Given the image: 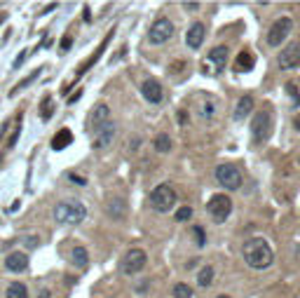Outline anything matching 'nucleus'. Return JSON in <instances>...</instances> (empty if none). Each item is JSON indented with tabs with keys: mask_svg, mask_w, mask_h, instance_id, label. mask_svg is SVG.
Instances as JSON below:
<instances>
[{
	"mask_svg": "<svg viewBox=\"0 0 300 298\" xmlns=\"http://www.w3.org/2000/svg\"><path fill=\"white\" fill-rule=\"evenodd\" d=\"M253 110V99L251 96H242L239 101H237V108H235V120L239 122V120H244L248 113Z\"/></svg>",
	"mask_w": 300,
	"mask_h": 298,
	"instance_id": "6ab92c4d",
	"label": "nucleus"
},
{
	"mask_svg": "<svg viewBox=\"0 0 300 298\" xmlns=\"http://www.w3.org/2000/svg\"><path fill=\"white\" fill-rule=\"evenodd\" d=\"M150 204H153L155 211H169L171 207L176 204V193H174V188L167 186V183L153 188V193H150Z\"/></svg>",
	"mask_w": 300,
	"mask_h": 298,
	"instance_id": "20e7f679",
	"label": "nucleus"
},
{
	"mask_svg": "<svg viewBox=\"0 0 300 298\" xmlns=\"http://www.w3.org/2000/svg\"><path fill=\"white\" fill-rule=\"evenodd\" d=\"M113 136H115V122H113V120H108V122L104 124V127H101V129H99V132L94 134V148L108 146V143L113 141Z\"/></svg>",
	"mask_w": 300,
	"mask_h": 298,
	"instance_id": "4468645a",
	"label": "nucleus"
},
{
	"mask_svg": "<svg viewBox=\"0 0 300 298\" xmlns=\"http://www.w3.org/2000/svg\"><path fill=\"white\" fill-rule=\"evenodd\" d=\"M106 211H108L110 218H122L124 211H127V207H124V202H122L120 197H113V200L108 202V207H106Z\"/></svg>",
	"mask_w": 300,
	"mask_h": 298,
	"instance_id": "4be33fe9",
	"label": "nucleus"
},
{
	"mask_svg": "<svg viewBox=\"0 0 300 298\" xmlns=\"http://www.w3.org/2000/svg\"><path fill=\"white\" fill-rule=\"evenodd\" d=\"M291 28H293V21H291L288 17L277 19V21L272 24V28H270V33H267V45H270V47L282 45V42H284V38L291 33Z\"/></svg>",
	"mask_w": 300,
	"mask_h": 298,
	"instance_id": "1a4fd4ad",
	"label": "nucleus"
},
{
	"mask_svg": "<svg viewBox=\"0 0 300 298\" xmlns=\"http://www.w3.org/2000/svg\"><path fill=\"white\" fill-rule=\"evenodd\" d=\"M54 218L59 223H68V226H78L87 218V209L80 200H66L54 207Z\"/></svg>",
	"mask_w": 300,
	"mask_h": 298,
	"instance_id": "f03ea898",
	"label": "nucleus"
},
{
	"mask_svg": "<svg viewBox=\"0 0 300 298\" xmlns=\"http://www.w3.org/2000/svg\"><path fill=\"white\" fill-rule=\"evenodd\" d=\"M197 282H199V286H209L211 282H213V268H211V265H204V268L199 270V275H197Z\"/></svg>",
	"mask_w": 300,
	"mask_h": 298,
	"instance_id": "393cba45",
	"label": "nucleus"
},
{
	"mask_svg": "<svg viewBox=\"0 0 300 298\" xmlns=\"http://www.w3.org/2000/svg\"><path fill=\"white\" fill-rule=\"evenodd\" d=\"M50 45H52V38H50V35H47V38H45V40L40 42V47H38V50H45V47H50Z\"/></svg>",
	"mask_w": 300,
	"mask_h": 298,
	"instance_id": "e433bc0d",
	"label": "nucleus"
},
{
	"mask_svg": "<svg viewBox=\"0 0 300 298\" xmlns=\"http://www.w3.org/2000/svg\"><path fill=\"white\" fill-rule=\"evenodd\" d=\"M71 143H73V132H71V129H59L52 139L54 150H64V148H68Z\"/></svg>",
	"mask_w": 300,
	"mask_h": 298,
	"instance_id": "a211bd4d",
	"label": "nucleus"
},
{
	"mask_svg": "<svg viewBox=\"0 0 300 298\" xmlns=\"http://www.w3.org/2000/svg\"><path fill=\"white\" fill-rule=\"evenodd\" d=\"M110 38H113V31H110V33H108V38H106V40L101 42V47H99V50H96V52H94V54L89 56V61H85V64H82V66L78 68V75H82V73H85V70H89V68L94 66V64H96V61H99V56L104 54L106 45H108V42H110Z\"/></svg>",
	"mask_w": 300,
	"mask_h": 298,
	"instance_id": "412c9836",
	"label": "nucleus"
},
{
	"mask_svg": "<svg viewBox=\"0 0 300 298\" xmlns=\"http://www.w3.org/2000/svg\"><path fill=\"white\" fill-rule=\"evenodd\" d=\"M204 35H207V31H204V24H193V26L188 28V35H185V42H188V47L190 50H199L202 47V42H204Z\"/></svg>",
	"mask_w": 300,
	"mask_h": 298,
	"instance_id": "ddd939ff",
	"label": "nucleus"
},
{
	"mask_svg": "<svg viewBox=\"0 0 300 298\" xmlns=\"http://www.w3.org/2000/svg\"><path fill=\"white\" fill-rule=\"evenodd\" d=\"M174 35V24H171L167 17H159L155 24L150 26V33H148V38L153 45H162V42H167Z\"/></svg>",
	"mask_w": 300,
	"mask_h": 298,
	"instance_id": "6e6552de",
	"label": "nucleus"
},
{
	"mask_svg": "<svg viewBox=\"0 0 300 298\" xmlns=\"http://www.w3.org/2000/svg\"><path fill=\"white\" fill-rule=\"evenodd\" d=\"M286 92L293 96V104H296V106H300V92H298V87L288 82V85H286Z\"/></svg>",
	"mask_w": 300,
	"mask_h": 298,
	"instance_id": "473e14b6",
	"label": "nucleus"
},
{
	"mask_svg": "<svg viewBox=\"0 0 300 298\" xmlns=\"http://www.w3.org/2000/svg\"><path fill=\"white\" fill-rule=\"evenodd\" d=\"M197 118L202 122H211L216 118V101L213 99H204L202 104H197Z\"/></svg>",
	"mask_w": 300,
	"mask_h": 298,
	"instance_id": "f3484780",
	"label": "nucleus"
},
{
	"mask_svg": "<svg viewBox=\"0 0 300 298\" xmlns=\"http://www.w3.org/2000/svg\"><path fill=\"white\" fill-rule=\"evenodd\" d=\"M38 298H52V291H45V289H42L38 294Z\"/></svg>",
	"mask_w": 300,
	"mask_h": 298,
	"instance_id": "58836bf2",
	"label": "nucleus"
},
{
	"mask_svg": "<svg viewBox=\"0 0 300 298\" xmlns=\"http://www.w3.org/2000/svg\"><path fill=\"white\" fill-rule=\"evenodd\" d=\"M141 94L150 101V104H159L162 99H164V92H162V85L157 80H145L141 85Z\"/></svg>",
	"mask_w": 300,
	"mask_h": 298,
	"instance_id": "f8f14e48",
	"label": "nucleus"
},
{
	"mask_svg": "<svg viewBox=\"0 0 300 298\" xmlns=\"http://www.w3.org/2000/svg\"><path fill=\"white\" fill-rule=\"evenodd\" d=\"M145 261L148 258H145L143 249H129L122 258V263H120V270H122V275H136V272L143 270Z\"/></svg>",
	"mask_w": 300,
	"mask_h": 298,
	"instance_id": "0eeeda50",
	"label": "nucleus"
},
{
	"mask_svg": "<svg viewBox=\"0 0 300 298\" xmlns=\"http://www.w3.org/2000/svg\"><path fill=\"white\" fill-rule=\"evenodd\" d=\"M5 298H28V289L21 282H12L5 291Z\"/></svg>",
	"mask_w": 300,
	"mask_h": 298,
	"instance_id": "5701e85b",
	"label": "nucleus"
},
{
	"mask_svg": "<svg viewBox=\"0 0 300 298\" xmlns=\"http://www.w3.org/2000/svg\"><path fill=\"white\" fill-rule=\"evenodd\" d=\"M40 75V68H35V70H33V73H31V75H28V78H24V80L19 82V85H17V87H14V89H10V96H14L17 94V92H21V89H24V87H28V85H31V82L35 80V78H38Z\"/></svg>",
	"mask_w": 300,
	"mask_h": 298,
	"instance_id": "bb28decb",
	"label": "nucleus"
},
{
	"mask_svg": "<svg viewBox=\"0 0 300 298\" xmlns=\"http://www.w3.org/2000/svg\"><path fill=\"white\" fill-rule=\"evenodd\" d=\"M300 66V42H293L288 45L286 50H282L279 54V68L282 70H291V68Z\"/></svg>",
	"mask_w": 300,
	"mask_h": 298,
	"instance_id": "9d476101",
	"label": "nucleus"
},
{
	"mask_svg": "<svg viewBox=\"0 0 300 298\" xmlns=\"http://www.w3.org/2000/svg\"><path fill=\"white\" fill-rule=\"evenodd\" d=\"M293 124H296V129H298V132H300V115H298V118H296V120H293Z\"/></svg>",
	"mask_w": 300,
	"mask_h": 298,
	"instance_id": "ea45409f",
	"label": "nucleus"
},
{
	"mask_svg": "<svg viewBox=\"0 0 300 298\" xmlns=\"http://www.w3.org/2000/svg\"><path fill=\"white\" fill-rule=\"evenodd\" d=\"M5 19H7V14H5V12H0V24H5Z\"/></svg>",
	"mask_w": 300,
	"mask_h": 298,
	"instance_id": "a19ab883",
	"label": "nucleus"
},
{
	"mask_svg": "<svg viewBox=\"0 0 300 298\" xmlns=\"http://www.w3.org/2000/svg\"><path fill=\"white\" fill-rule=\"evenodd\" d=\"M26 56H28V50H24V52H21V54L17 56V59H14V68H19V66H21V64H24V61H26Z\"/></svg>",
	"mask_w": 300,
	"mask_h": 298,
	"instance_id": "f704fd0d",
	"label": "nucleus"
},
{
	"mask_svg": "<svg viewBox=\"0 0 300 298\" xmlns=\"http://www.w3.org/2000/svg\"><path fill=\"white\" fill-rule=\"evenodd\" d=\"M52 113H54L52 99H50V96H45V99H42V106H40V118H42V120H50V118H52Z\"/></svg>",
	"mask_w": 300,
	"mask_h": 298,
	"instance_id": "cd10ccee",
	"label": "nucleus"
},
{
	"mask_svg": "<svg viewBox=\"0 0 300 298\" xmlns=\"http://www.w3.org/2000/svg\"><path fill=\"white\" fill-rule=\"evenodd\" d=\"M68 178H71L73 183H78V186H87V178L78 176V174H68Z\"/></svg>",
	"mask_w": 300,
	"mask_h": 298,
	"instance_id": "c9c22d12",
	"label": "nucleus"
},
{
	"mask_svg": "<svg viewBox=\"0 0 300 298\" xmlns=\"http://www.w3.org/2000/svg\"><path fill=\"white\" fill-rule=\"evenodd\" d=\"M190 216H193V209H190V207H181V209L176 211V221H188Z\"/></svg>",
	"mask_w": 300,
	"mask_h": 298,
	"instance_id": "2f4dec72",
	"label": "nucleus"
},
{
	"mask_svg": "<svg viewBox=\"0 0 300 298\" xmlns=\"http://www.w3.org/2000/svg\"><path fill=\"white\" fill-rule=\"evenodd\" d=\"M183 7H185V10H197L199 2H183Z\"/></svg>",
	"mask_w": 300,
	"mask_h": 298,
	"instance_id": "4c0bfd02",
	"label": "nucleus"
},
{
	"mask_svg": "<svg viewBox=\"0 0 300 298\" xmlns=\"http://www.w3.org/2000/svg\"><path fill=\"white\" fill-rule=\"evenodd\" d=\"M155 150L157 153H169L171 150V139L167 134L155 136Z\"/></svg>",
	"mask_w": 300,
	"mask_h": 298,
	"instance_id": "a878e982",
	"label": "nucleus"
},
{
	"mask_svg": "<svg viewBox=\"0 0 300 298\" xmlns=\"http://www.w3.org/2000/svg\"><path fill=\"white\" fill-rule=\"evenodd\" d=\"M71 47H73V38H71V35H64V38H61V52H68Z\"/></svg>",
	"mask_w": 300,
	"mask_h": 298,
	"instance_id": "72a5a7b5",
	"label": "nucleus"
},
{
	"mask_svg": "<svg viewBox=\"0 0 300 298\" xmlns=\"http://www.w3.org/2000/svg\"><path fill=\"white\" fill-rule=\"evenodd\" d=\"M207 211H209V216L216 223H223L225 218L230 216V211H232V200L228 195H213L207 202Z\"/></svg>",
	"mask_w": 300,
	"mask_h": 298,
	"instance_id": "39448f33",
	"label": "nucleus"
},
{
	"mask_svg": "<svg viewBox=\"0 0 300 298\" xmlns=\"http://www.w3.org/2000/svg\"><path fill=\"white\" fill-rule=\"evenodd\" d=\"M242 256H244V261H247L251 268H256V270L270 268L274 261L272 246L265 242L263 237H251V240H247L244 246H242Z\"/></svg>",
	"mask_w": 300,
	"mask_h": 298,
	"instance_id": "f257e3e1",
	"label": "nucleus"
},
{
	"mask_svg": "<svg viewBox=\"0 0 300 298\" xmlns=\"http://www.w3.org/2000/svg\"><path fill=\"white\" fill-rule=\"evenodd\" d=\"M5 268L12 272H24L28 268V256L21 254V251H14V254H10L5 258Z\"/></svg>",
	"mask_w": 300,
	"mask_h": 298,
	"instance_id": "2eb2a0df",
	"label": "nucleus"
},
{
	"mask_svg": "<svg viewBox=\"0 0 300 298\" xmlns=\"http://www.w3.org/2000/svg\"><path fill=\"white\" fill-rule=\"evenodd\" d=\"M108 115H110L108 106H106V104H99L96 108L91 110L89 122H87V132H89V134H96V132H99V129L106 124V122H108Z\"/></svg>",
	"mask_w": 300,
	"mask_h": 298,
	"instance_id": "9b49d317",
	"label": "nucleus"
},
{
	"mask_svg": "<svg viewBox=\"0 0 300 298\" xmlns=\"http://www.w3.org/2000/svg\"><path fill=\"white\" fill-rule=\"evenodd\" d=\"M253 61H256V59H253L251 52H239L235 66H237V70H251V68H253Z\"/></svg>",
	"mask_w": 300,
	"mask_h": 298,
	"instance_id": "b1692460",
	"label": "nucleus"
},
{
	"mask_svg": "<svg viewBox=\"0 0 300 298\" xmlns=\"http://www.w3.org/2000/svg\"><path fill=\"white\" fill-rule=\"evenodd\" d=\"M216 298H230V296H216Z\"/></svg>",
	"mask_w": 300,
	"mask_h": 298,
	"instance_id": "79ce46f5",
	"label": "nucleus"
},
{
	"mask_svg": "<svg viewBox=\"0 0 300 298\" xmlns=\"http://www.w3.org/2000/svg\"><path fill=\"white\" fill-rule=\"evenodd\" d=\"M209 64L216 68V73H221L225 64H228V47L225 45H218V47H213L209 52Z\"/></svg>",
	"mask_w": 300,
	"mask_h": 298,
	"instance_id": "dca6fc26",
	"label": "nucleus"
},
{
	"mask_svg": "<svg viewBox=\"0 0 300 298\" xmlns=\"http://www.w3.org/2000/svg\"><path fill=\"white\" fill-rule=\"evenodd\" d=\"M193 235H195V242H197V246H204V242H207V237H204V228H199V226H195V228H193Z\"/></svg>",
	"mask_w": 300,
	"mask_h": 298,
	"instance_id": "7c9ffc66",
	"label": "nucleus"
},
{
	"mask_svg": "<svg viewBox=\"0 0 300 298\" xmlns=\"http://www.w3.org/2000/svg\"><path fill=\"white\" fill-rule=\"evenodd\" d=\"M216 178L223 188L228 190H237L242 188V172L237 169L235 164H218L216 167Z\"/></svg>",
	"mask_w": 300,
	"mask_h": 298,
	"instance_id": "423d86ee",
	"label": "nucleus"
},
{
	"mask_svg": "<svg viewBox=\"0 0 300 298\" xmlns=\"http://www.w3.org/2000/svg\"><path fill=\"white\" fill-rule=\"evenodd\" d=\"M19 122H21V118H17V124H14V132H12V136L7 139V146H10V148H12L14 143H17V139H19V134H21V124H19Z\"/></svg>",
	"mask_w": 300,
	"mask_h": 298,
	"instance_id": "c756f323",
	"label": "nucleus"
},
{
	"mask_svg": "<svg viewBox=\"0 0 300 298\" xmlns=\"http://www.w3.org/2000/svg\"><path fill=\"white\" fill-rule=\"evenodd\" d=\"M71 263H73L75 268H87V263H89L87 249H85V246H73V251H71Z\"/></svg>",
	"mask_w": 300,
	"mask_h": 298,
	"instance_id": "aec40b11",
	"label": "nucleus"
},
{
	"mask_svg": "<svg viewBox=\"0 0 300 298\" xmlns=\"http://www.w3.org/2000/svg\"><path fill=\"white\" fill-rule=\"evenodd\" d=\"M272 134V115L267 110H258L251 122V139L253 143H265Z\"/></svg>",
	"mask_w": 300,
	"mask_h": 298,
	"instance_id": "7ed1b4c3",
	"label": "nucleus"
},
{
	"mask_svg": "<svg viewBox=\"0 0 300 298\" xmlns=\"http://www.w3.org/2000/svg\"><path fill=\"white\" fill-rule=\"evenodd\" d=\"M174 298H193V289L188 284H176L174 286Z\"/></svg>",
	"mask_w": 300,
	"mask_h": 298,
	"instance_id": "c85d7f7f",
	"label": "nucleus"
}]
</instances>
